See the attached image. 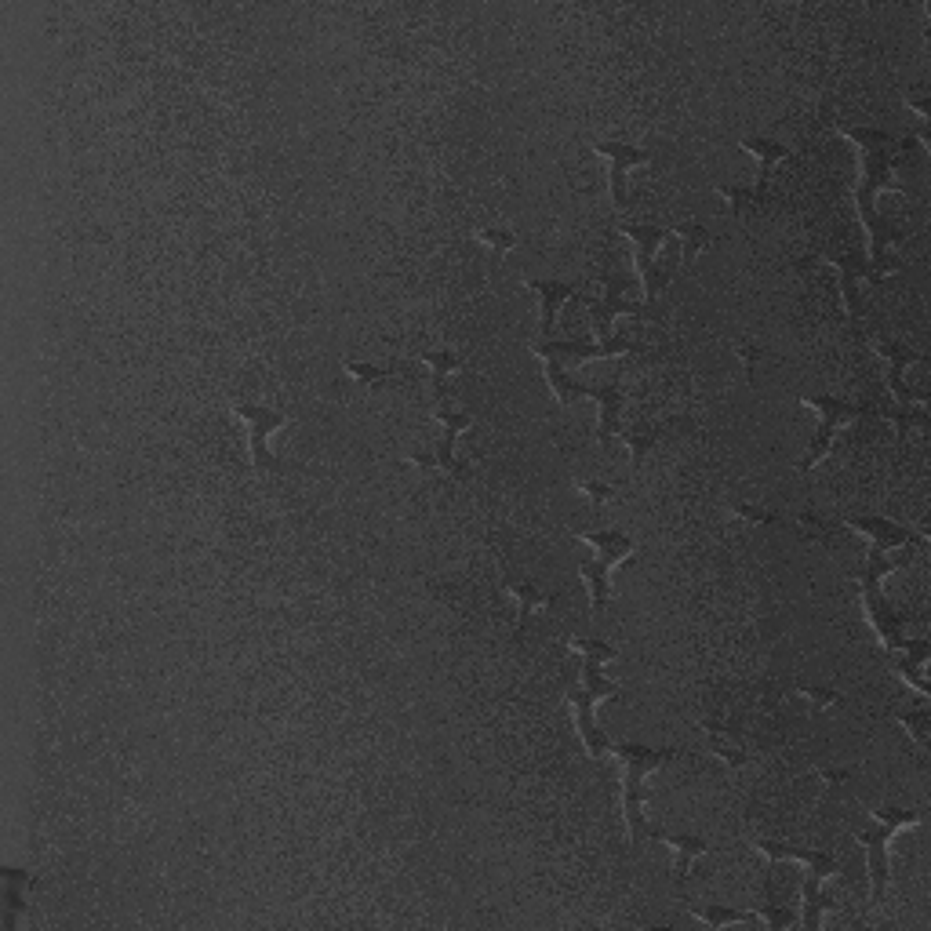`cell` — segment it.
<instances>
[{"label": "cell", "instance_id": "obj_1", "mask_svg": "<svg viewBox=\"0 0 931 931\" xmlns=\"http://www.w3.org/2000/svg\"><path fill=\"white\" fill-rule=\"evenodd\" d=\"M844 139L855 142L862 161V179L855 186V208H859L862 226L870 230V266L873 277L881 281L888 273L899 270V259H888L891 244H902V233L891 226V222L881 219L877 211V193L881 190H899V182L891 179V171L899 164V153H906L913 146V139H895L891 131L884 128H862V124H837Z\"/></svg>", "mask_w": 931, "mask_h": 931}, {"label": "cell", "instance_id": "obj_2", "mask_svg": "<svg viewBox=\"0 0 931 931\" xmlns=\"http://www.w3.org/2000/svg\"><path fill=\"white\" fill-rule=\"evenodd\" d=\"M571 648L582 651V684L568 691L571 710H575V724H579V735H582V742H586L590 757H604V753L611 750V742H608V735L597 728L593 710H597V702L601 699H615V695H619V684L604 681V673H601L604 662H611L619 651L611 648V644L597 641V637H575Z\"/></svg>", "mask_w": 931, "mask_h": 931}, {"label": "cell", "instance_id": "obj_3", "mask_svg": "<svg viewBox=\"0 0 931 931\" xmlns=\"http://www.w3.org/2000/svg\"><path fill=\"white\" fill-rule=\"evenodd\" d=\"M611 750H615V757H622V764H626V779H622V815H626L630 844L659 841L662 830L648 826V819H644V797H648L644 779H648L655 768H662L666 761H673L677 753L641 746V742H619V746H611Z\"/></svg>", "mask_w": 931, "mask_h": 931}, {"label": "cell", "instance_id": "obj_4", "mask_svg": "<svg viewBox=\"0 0 931 931\" xmlns=\"http://www.w3.org/2000/svg\"><path fill=\"white\" fill-rule=\"evenodd\" d=\"M913 557H917V546H906V553L902 557H884L881 550L870 553V561H866V571H862V604H866V615H870V626L877 633H881V641L888 651H902L906 648V633H902V615L895 608H891L888 601H884L881 593V582L884 575H891V571H899L902 564H910Z\"/></svg>", "mask_w": 931, "mask_h": 931}, {"label": "cell", "instance_id": "obj_5", "mask_svg": "<svg viewBox=\"0 0 931 931\" xmlns=\"http://www.w3.org/2000/svg\"><path fill=\"white\" fill-rule=\"evenodd\" d=\"M917 822H921V811L881 808V811H873V826H870V830L855 833V841L866 848V866H870L873 902H881L884 891H888V841L902 830V826H917Z\"/></svg>", "mask_w": 931, "mask_h": 931}, {"label": "cell", "instance_id": "obj_6", "mask_svg": "<svg viewBox=\"0 0 931 931\" xmlns=\"http://www.w3.org/2000/svg\"><path fill=\"white\" fill-rule=\"evenodd\" d=\"M619 233H626L633 241V259H637V270H641V284H644V306L651 310L673 281V266L670 262H659V248L666 244L670 230L651 226V222H622Z\"/></svg>", "mask_w": 931, "mask_h": 931}, {"label": "cell", "instance_id": "obj_7", "mask_svg": "<svg viewBox=\"0 0 931 931\" xmlns=\"http://www.w3.org/2000/svg\"><path fill=\"white\" fill-rule=\"evenodd\" d=\"M801 404H808V408L819 415V430H815V437H811L808 455L797 462V470L808 473V470H815V466H819L826 455H830L833 433L841 430L844 422L859 419L862 408H859V404L844 401V397H830V393H801Z\"/></svg>", "mask_w": 931, "mask_h": 931}, {"label": "cell", "instance_id": "obj_8", "mask_svg": "<svg viewBox=\"0 0 931 931\" xmlns=\"http://www.w3.org/2000/svg\"><path fill=\"white\" fill-rule=\"evenodd\" d=\"M535 357L550 364H561V368H571V364H586V361H604V357H622V353L641 350V342L626 335V331H615L611 339L604 342H557V339H542L531 346Z\"/></svg>", "mask_w": 931, "mask_h": 931}, {"label": "cell", "instance_id": "obj_9", "mask_svg": "<svg viewBox=\"0 0 931 931\" xmlns=\"http://www.w3.org/2000/svg\"><path fill=\"white\" fill-rule=\"evenodd\" d=\"M870 339H873V350L888 361V386H891V393H895V401L899 404H924L928 401V393L910 390V382H906V368L921 361V353L913 350V346H906L902 339L884 335V331H873Z\"/></svg>", "mask_w": 931, "mask_h": 931}, {"label": "cell", "instance_id": "obj_10", "mask_svg": "<svg viewBox=\"0 0 931 931\" xmlns=\"http://www.w3.org/2000/svg\"><path fill=\"white\" fill-rule=\"evenodd\" d=\"M233 415L248 422V441H251V466L255 470H277V459L270 451V437L281 426H288V415L273 408H255V404H233Z\"/></svg>", "mask_w": 931, "mask_h": 931}, {"label": "cell", "instance_id": "obj_11", "mask_svg": "<svg viewBox=\"0 0 931 931\" xmlns=\"http://www.w3.org/2000/svg\"><path fill=\"white\" fill-rule=\"evenodd\" d=\"M593 150L608 161V193L615 208H630V168H641L651 161V150H637L626 142H597Z\"/></svg>", "mask_w": 931, "mask_h": 931}, {"label": "cell", "instance_id": "obj_12", "mask_svg": "<svg viewBox=\"0 0 931 931\" xmlns=\"http://www.w3.org/2000/svg\"><path fill=\"white\" fill-rule=\"evenodd\" d=\"M433 419L441 422V444H437V470L451 473V477H462V462L455 459V441L459 433H466L473 426V411H455L448 401H437Z\"/></svg>", "mask_w": 931, "mask_h": 931}, {"label": "cell", "instance_id": "obj_13", "mask_svg": "<svg viewBox=\"0 0 931 931\" xmlns=\"http://www.w3.org/2000/svg\"><path fill=\"white\" fill-rule=\"evenodd\" d=\"M848 528L862 531V535H870L873 539V550H902V546H917L921 550V535L910 528H902V524L888 521V517H848Z\"/></svg>", "mask_w": 931, "mask_h": 931}, {"label": "cell", "instance_id": "obj_14", "mask_svg": "<svg viewBox=\"0 0 931 931\" xmlns=\"http://www.w3.org/2000/svg\"><path fill=\"white\" fill-rule=\"evenodd\" d=\"M524 288H531L535 295H539V317H542L539 331H542V339H553V331H557V313H561V306L579 288L568 284V281H539V277H528Z\"/></svg>", "mask_w": 931, "mask_h": 931}, {"label": "cell", "instance_id": "obj_15", "mask_svg": "<svg viewBox=\"0 0 931 931\" xmlns=\"http://www.w3.org/2000/svg\"><path fill=\"white\" fill-rule=\"evenodd\" d=\"M830 262L841 270V295H844V310H848L851 321H859L862 313H866V302H862V291H859V281L862 277H870V281H877L873 277V266L870 262H859L851 259V255H841V251H833Z\"/></svg>", "mask_w": 931, "mask_h": 931}, {"label": "cell", "instance_id": "obj_16", "mask_svg": "<svg viewBox=\"0 0 931 931\" xmlns=\"http://www.w3.org/2000/svg\"><path fill=\"white\" fill-rule=\"evenodd\" d=\"M586 397H593V401L601 404L597 444L608 448L611 437H619V430H622V401H626V393H622L619 382H608V386H586Z\"/></svg>", "mask_w": 931, "mask_h": 931}, {"label": "cell", "instance_id": "obj_17", "mask_svg": "<svg viewBox=\"0 0 931 931\" xmlns=\"http://www.w3.org/2000/svg\"><path fill=\"white\" fill-rule=\"evenodd\" d=\"M742 150H750L753 157H757V164H761V179H757L753 193L764 201V197H768V186H771V175H775V164L790 157V146L779 142V139H764V135H746V139H742Z\"/></svg>", "mask_w": 931, "mask_h": 931}, {"label": "cell", "instance_id": "obj_18", "mask_svg": "<svg viewBox=\"0 0 931 931\" xmlns=\"http://www.w3.org/2000/svg\"><path fill=\"white\" fill-rule=\"evenodd\" d=\"M575 535H579L582 542H590L593 550L601 553L597 561L611 564V568L626 561V557L633 553V546H637V542H633L630 535H626V531H619V528H611V531H582V528H575Z\"/></svg>", "mask_w": 931, "mask_h": 931}, {"label": "cell", "instance_id": "obj_19", "mask_svg": "<svg viewBox=\"0 0 931 931\" xmlns=\"http://www.w3.org/2000/svg\"><path fill=\"white\" fill-rule=\"evenodd\" d=\"M822 881H826V873L811 866V873L804 877V884H801V891H804V917H801V924H804L808 931H819V928H822V913L837 910V902L826 899V895L819 891Z\"/></svg>", "mask_w": 931, "mask_h": 931}, {"label": "cell", "instance_id": "obj_20", "mask_svg": "<svg viewBox=\"0 0 931 931\" xmlns=\"http://www.w3.org/2000/svg\"><path fill=\"white\" fill-rule=\"evenodd\" d=\"M757 851H764L771 862H804V866H815V870H822L826 877H833L837 873V862H833V855H826V851H808V848H782V844H771V841H757Z\"/></svg>", "mask_w": 931, "mask_h": 931}, {"label": "cell", "instance_id": "obj_21", "mask_svg": "<svg viewBox=\"0 0 931 931\" xmlns=\"http://www.w3.org/2000/svg\"><path fill=\"white\" fill-rule=\"evenodd\" d=\"M659 841H666L673 848V873H677V881H688L691 862L710 851V841H702V837H688V833H662Z\"/></svg>", "mask_w": 931, "mask_h": 931}, {"label": "cell", "instance_id": "obj_22", "mask_svg": "<svg viewBox=\"0 0 931 931\" xmlns=\"http://www.w3.org/2000/svg\"><path fill=\"white\" fill-rule=\"evenodd\" d=\"M419 361L430 364L437 401H448V382H451V375L462 368V357L455 350H419Z\"/></svg>", "mask_w": 931, "mask_h": 931}, {"label": "cell", "instance_id": "obj_23", "mask_svg": "<svg viewBox=\"0 0 931 931\" xmlns=\"http://www.w3.org/2000/svg\"><path fill=\"white\" fill-rule=\"evenodd\" d=\"M666 430H670V426H655V422H633V426H622L619 437L626 441V448H630L633 466H641V462L648 459V451L662 441V433Z\"/></svg>", "mask_w": 931, "mask_h": 931}, {"label": "cell", "instance_id": "obj_24", "mask_svg": "<svg viewBox=\"0 0 931 931\" xmlns=\"http://www.w3.org/2000/svg\"><path fill=\"white\" fill-rule=\"evenodd\" d=\"M579 579L586 582V590H590V608L604 611V604H608V597H611V564L586 557V561L579 564Z\"/></svg>", "mask_w": 931, "mask_h": 931}, {"label": "cell", "instance_id": "obj_25", "mask_svg": "<svg viewBox=\"0 0 931 931\" xmlns=\"http://www.w3.org/2000/svg\"><path fill=\"white\" fill-rule=\"evenodd\" d=\"M931 655V644L928 641H906V648L899 651V662H895V670L906 677V681L913 684V688L921 691V695H928V681L921 677V666L924 659Z\"/></svg>", "mask_w": 931, "mask_h": 931}, {"label": "cell", "instance_id": "obj_26", "mask_svg": "<svg viewBox=\"0 0 931 931\" xmlns=\"http://www.w3.org/2000/svg\"><path fill=\"white\" fill-rule=\"evenodd\" d=\"M546 379H550V390H553V397H557L561 408H568V404H575L579 397H586V386L571 379V371L561 368V364L546 361Z\"/></svg>", "mask_w": 931, "mask_h": 931}, {"label": "cell", "instance_id": "obj_27", "mask_svg": "<svg viewBox=\"0 0 931 931\" xmlns=\"http://www.w3.org/2000/svg\"><path fill=\"white\" fill-rule=\"evenodd\" d=\"M510 593L517 597V604H521V637H524V626H528V619L539 608H553V597H550V593H542L535 582H510Z\"/></svg>", "mask_w": 931, "mask_h": 931}, {"label": "cell", "instance_id": "obj_28", "mask_svg": "<svg viewBox=\"0 0 931 931\" xmlns=\"http://www.w3.org/2000/svg\"><path fill=\"white\" fill-rule=\"evenodd\" d=\"M691 913L710 928H724V924H753L761 921L757 910H731V906H691Z\"/></svg>", "mask_w": 931, "mask_h": 931}, {"label": "cell", "instance_id": "obj_29", "mask_svg": "<svg viewBox=\"0 0 931 931\" xmlns=\"http://www.w3.org/2000/svg\"><path fill=\"white\" fill-rule=\"evenodd\" d=\"M670 233L681 241V262H691L699 251L710 248V233H706V226H699V222H681V226H673Z\"/></svg>", "mask_w": 931, "mask_h": 931}, {"label": "cell", "instance_id": "obj_30", "mask_svg": "<svg viewBox=\"0 0 931 931\" xmlns=\"http://www.w3.org/2000/svg\"><path fill=\"white\" fill-rule=\"evenodd\" d=\"M884 415H888V419L895 422V430H899V437H910V430H924V426H928V411H924L921 404L884 408Z\"/></svg>", "mask_w": 931, "mask_h": 931}, {"label": "cell", "instance_id": "obj_31", "mask_svg": "<svg viewBox=\"0 0 931 931\" xmlns=\"http://www.w3.org/2000/svg\"><path fill=\"white\" fill-rule=\"evenodd\" d=\"M342 371L350 375V379L364 382V386H382V382L393 379V368H382V364H368V361H342Z\"/></svg>", "mask_w": 931, "mask_h": 931}, {"label": "cell", "instance_id": "obj_32", "mask_svg": "<svg viewBox=\"0 0 931 931\" xmlns=\"http://www.w3.org/2000/svg\"><path fill=\"white\" fill-rule=\"evenodd\" d=\"M902 728L910 731L913 742H917V750H928V728H931V713L928 710H902Z\"/></svg>", "mask_w": 931, "mask_h": 931}, {"label": "cell", "instance_id": "obj_33", "mask_svg": "<svg viewBox=\"0 0 931 931\" xmlns=\"http://www.w3.org/2000/svg\"><path fill=\"white\" fill-rule=\"evenodd\" d=\"M717 193H721L724 201L731 204L735 211H746V208H761V197L753 193V186H717Z\"/></svg>", "mask_w": 931, "mask_h": 931}, {"label": "cell", "instance_id": "obj_34", "mask_svg": "<svg viewBox=\"0 0 931 931\" xmlns=\"http://www.w3.org/2000/svg\"><path fill=\"white\" fill-rule=\"evenodd\" d=\"M728 510L739 517V521H750V524H779V517L771 510H764V506H750V502H742V499H731L728 502Z\"/></svg>", "mask_w": 931, "mask_h": 931}, {"label": "cell", "instance_id": "obj_35", "mask_svg": "<svg viewBox=\"0 0 931 931\" xmlns=\"http://www.w3.org/2000/svg\"><path fill=\"white\" fill-rule=\"evenodd\" d=\"M757 917H761V921H768V928H775V931L797 924V913H793L790 906H782V902H768V906H761V910H757Z\"/></svg>", "mask_w": 931, "mask_h": 931}, {"label": "cell", "instance_id": "obj_36", "mask_svg": "<svg viewBox=\"0 0 931 931\" xmlns=\"http://www.w3.org/2000/svg\"><path fill=\"white\" fill-rule=\"evenodd\" d=\"M710 750L717 753V757H721L724 764H731V768H742V764L750 761V757H746V753H742L739 746H735V742H724L721 735H717V731H710Z\"/></svg>", "mask_w": 931, "mask_h": 931}, {"label": "cell", "instance_id": "obj_37", "mask_svg": "<svg viewBox=\"0 0 931 931\" xmlns=\"http://www.w3.org/2000/svg\"><path fill=\"white\" fill-rule=\"evenodd\" d=\"M477 237H481V241L488 244L495 255H506V251L517 248V237H513L510 230H495V226H488V230H481Z\"/></svg>", "mask_w": 931, "mask_h": 931}, {"label": "cell", "instance_id": "obj_38", "mask_svg": "<svg viewBox=\"0 0 931 931\" xmlns=\"http://www.w3.org/2000/svg\"><path fill=\"white\" fill-rule=\"evenodd\" d=\"M575 488H579L582 495L593 502V506H604V502L611 499V484L593 481V477H575Z\"/></svg>", "mask_w": 931, "mask_h": 931}, {"label": "cell", "instance_id": "obj_39", "mask_svg": "<svg viewBox=\"0 0 931 931\" xmlns=\"http://www.w3.org/2000/svg\"><path fill=\"white\" fill-rule=\"evenodd\" d=\"M797 691H801V695L811 702V706H815V710H826V706H833V702L841 699V695H837L833 688H811V684H797Z\"/></svg>", "mask_w": 931, "mask_h": 931}, {"label": "cell", "instance_id": "obj_40", "mask_svg": "<svg viewBox=\"0 0 931 931\" xmlns=\"http://www.w3.org/2000/svg\"><path fill=\"white\" fill-rule=\"evenodd\" d=\"M735 353L742 357V364H746V375L753 379V375H757V364L764 361V350L757 346V342H739V346H735Z\"/></svg>", "mask_w": 931, "mask_h": 931}, {"label": "cell", "instance_id": "obj_41", "mask_svg": "<svg viewBox=\"0 0 931 931\" xmlns=\"http://www.w3.org/2000/svg\"><path fill=\"white\" fill-rule=\"evenodd\" d=\"M902 102H906V106H913V110H917V117H921V121H928V88H913V91H906V95H902Z\"/></svg>", "mask_w": 931, "mask_h": 931}, {"label": "cell", "instance_id": "obj_42", "mask_svg": "<svg viewBox=\"0 0 931 931\" xmlns=\"http://www.w3.org/2000/svg\"><path fill=\"white\" fill-rule=\"evenodd\" d=\"M815 775H819L826 786H841V782L851 779V768H826V764H819V768H815Z\"/></svg>", "mask_w": 931, "mask_h": 931}]
</instances>
